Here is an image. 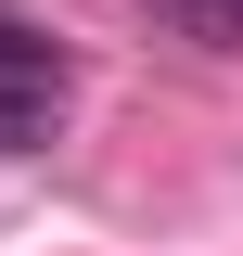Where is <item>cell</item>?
I'll use <instances>...</instances> for the list:
<instances>
[{"label": "cell", "mask_w": 243, "mask_h": 256, "mask_svg": "<svg viewBox=\"0 0 243 256\" xmlns=\"http://www.w3.org/2000/svg\"><path fill=\"white\" fill-rule=\"evenodd\" d=\"M154 13H166L192 52H243V0H154Z\"/></svg>", "instance_id": "obj_2"}, {"label": "cell", "mask_w": 243, "mask_h": 256, "mask_svg": "<svg viewBox=\"0 0 243 256\" xmlns=\"http://www.w3.org/2000/svg\"><path fill=\"white\" fill-rule=\"evenodd\" d=\"M52 128H64V52L0 13V154H38Z\"/></svg>", "instance_id": "obj_1"}]
</instances>
